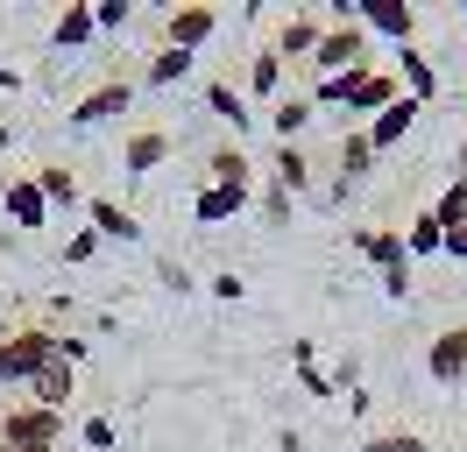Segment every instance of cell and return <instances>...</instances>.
Instances as JSON below:
<instances>
[{"label":"cell","instance_id":"3","mask_svg":"<svg viewBox=\"0 0 467 452\" xmlns=\"http://www.w3.org/2000/svg\"><path fill=\"white\" fill-rule=\"evenodd\" d=\"M135 92H142V85H135V71H107V78L92 85V92H78V99H71V113H64V128H107V120H128V107H135Z\"/></svg>","mask_w":467,"mask_h":452},{"label":"cell","instance_id":"2","mask_svg":"<svg viewBox=\"0 0 467 452\" xmlns=\"http://www.w3.org/2000/svg\"><path fill=\"white\" fill-rule=\"evenodd\" d=\"M368 64V28L354 22L348 7H326V36H319V50H312V78H340V71H361Z\"/></svg>","mask_w":467,"mask_h":452},{"label":"cell","instance_id":"34","mask_svg":"<svg viewBox=\"0 0 467 452\" xmlns=\"http://www.w3.org/2000/svg\"><path fill=\"white\" fill-rule=\"evenodd\" d=\"M107 248V241H99V233H92V226H78V233H71V241H64V269H86L92 254Z\"/></svg>","mask_w":467,"mask_h":452},{"label":"cell","instance_id":"9","mask_svg":"<svg viewBox=\"0 0 467 452\" xmlns=\"http://www.w3.org/2000/svg\"><path fill=\"white\" fill-rule=\"evenodd\" d=\"M333 170H340V184L326 191V205H348L354 184L376 170V149H368V135H361V128H348V135H340V149H333Z\"/></svg>","mask_w":467,"mask_h":452},{"label":"cell","instance_id":"13","mask_svg":"<svg viewBox=\"0 0 467 452\" xmlns=\"http://www.w3.org/2000/svg\"><path fill=\"white\" fill-rule=\"evenodd\" d=\"M319 36H326V15H284V22H276V43H269V50L284 56V64L297 56V71H305V64H312V50H319Z\"/></svg>","mask_w":467,"mask_h":452},{"label":"cell","instance_id":"36","mask_svg":"<svg viewBox=\"0 0 467 452\" xmlns=\"http://www.w3.org/2000/svg\"><path fill=\"white\" fill-rule=\"evenodd\" d=\"M156 276L171 282L177 297H192V290H199V282H192V269H184V262H171V254H163V262H156Z\"/></svg>","mask_w":467,"mask_h":452},{"label":"cell","instance_id":"6","mask_svg":"<svg viewBox=\"0 0 467 452\" xmlns=\"http://www.w3.org/2000/svg\"><path fill=\"white\" fill-rule=\"evenodd\" d=\"M348 15L368 28V36H389L397 50L418 43V7H404V0H348Z\"/></svg>","mask_w":467,"mask_h":452},{"label":"cell","instance_id":"7","mask_svg":"<svg viewBox=\"0 0 467 452\" xmlns=\"http://www.w3.org/2000/svg\"><path fill=\"white\" fill-rule=\"evenodd\" d=\"M171 156H177L171 128H128V141H120V177L135 184V177H149V170H163Z\"/></svg>","mask_w":467,"mask_h":452},{"label":"cell","instance_id":"10","mask_svg":"<svg viewBox=\"0 0 467 452\" xmlns=\"http://www.w3.org/2000/svg\"><path fill=\"white\" fill-rule=\"evenodd\" d=\"M404 99V78L397 71H382V64H368L361 78H354V99H348V120H376L382 107H397Z\"/></svg>","mask_w":467,"mask_h":452},{"label":"cell","instance_id":"11","mask_svg":"<svg viewBox=\"0 0 467 452\" xmlns=\"http://www.w3.org/2000/svg\"><path fill=\"white\" fill-rule=\"evenodd\" d=\"M205 184H227V191H255V163H248V149L234 135H220L205 149Z\"/></svg>","mask_w":467,"mask_h":452},{"label":"cell","instance_id":"20","mask_svg":"<svg viewBox=\"0 0 467 452\" xmlns=\"http://www.w3.org/2000/svg\"><path fill=\"white\" fill-rule=\"evenodd\" d=\"M269 184H284L291 198L312 191V156L297 149V141H276V156H269Z\"/></svg>","mask_w":467,"mask_h":452},{"label":"cell","instance_id":"39","mask_svg":"<svg viewBox=\"0 0 467 452\" xmlns=\"http://www.w3.org/2000/svg\"><path fill=\"white\" fill-rule=\"evenodd\" d=\"M446 254H453V262H467V226H453V233H446Z\"/></svg>","mask_w":467,"mask_h":452},{"label":"cell","instance_id":"25","mask_svg":"<svg viewBox=\"0 0 467 452\" xmlns=\"http://www.w3.org/2000/svg\"><path fill=\"white\" fill-rule=\"evenodd\" d=\"M92 36H99V22H92V0H78V7H64L57 22H50V43H57V50H86Z\"/></svg>","mask_w":467,"mask_h":452},{"label":"cell","instance_id":"30","mask_svg":"<svg viewBox=\"0 0 467 452\" xmlns=\"http://www.w3.org/2000/svg\"><path fill=\"white\" fill-rule=\"evenodd\" d=\"M361 71H368V64H361ZM361 71H340V78H312V107H348V99H354V78H361Z\"/></svg>","mask_w":467,"mask_h":452},{"label":"cell","instance_id":"31","mask_svg":"<svg viewBox=\"0 0 467 452\" xmlns=\"http://www.w3.org/2000/svg\"><path fill=\"white\" fill-rule=\"evenodd\" d=\"M361 452H432V446H425L418 431H404V424H397V431H368V438H361Z\"/></svg>","mask_w":467,"mask_h":452},{"label":"cell","instance_id":"42","mask_svg":"<svg viewBox=\"0 0 467 452\" xmlns=\"http://www.w3.org/2000/svg\"><path fill=\"white\" fill-rule=\"evenodd\" d=\"M461 28H467V7H461Z\"/></svg>","mask_w":467,"mask_h":452},{"label":"cell","instance_id":"16","mask_svg":"<svg viewBox=\"0 0 467 452\" xmlns=\"http://www.w3.org/2000/svg\"><path fill=\"white\" fill-rule=\"evenodd\" d=\"M86 226L99 241H142V220H135L120 198H86Z\"/></svg>","mask_w":467,"mask_h":452},{"label":"cell","instance_id":"17","mask_svg":"<svg viewBox=\"0 0 467 452\" xmlns=\"http://www.w3.org/2000/svg\"><path fill=\"white\" fill-rule=\"evenodd\" d=\"M192 64H199L192 50H171V43H163V50H156L142 71H135V85H142V92H171V85L192 78Z\"/></svg>","mask_w":467,"mask_h":452},{"label":"cell","instance_id":"22","mask_svg":"<svg viewBox=\"0 0 467 452\" xmlns=\"http://www.w3.org/2000/svg\"><path fill=\"white\" fill-rule=\"evenodd\" d=\"M397 78H404V92L418 99V107L439 92V71H432V56L418 50V43H404V50H397Z\"/></svg>","mask_w":467,"mask_h":452},{"label":"cell","instance_id":"14","mask_svg":"<svg viewBox=\"0 0 467 452\" xmlns=\"http://www.w3.org/2000/svg\"><path fill=\"white\" fill-rule=\"evenodd\" d=\"M418 113H425V107H418L410 92H404V99H397V107H382L376 120L361 128V135H368V149H376V156H389V149H397V141H404L410 128H418Z\"/></svg>","mask_w":467,"mask_h":452},{"label":"cell","instance_id":"4","mask_svg":"<svg viewBox=\"0 0 467 452\" xmlns=\"http://www.w3.org/2000/svg\"><path fill=\"white\" fill-rule=\"evenodd\" d=\"M0 446L7 452H57L64 446V417L43 403H7L0 410Z\"/></svg>","mask_w":467,"mask_h":452},{"label":"cell","instance_id":"5","mask_svg":"<svg viewBox=\"0 0 467 452\" xmlns=\"http://www.w3.org/2000/svg\"><path fill=\"white\" fill-rule=\"evenodd\" d=\"M425 375H432L439 389H467V318L453 325H439L432 346H425Z\"/></svg>","mask_w":467,"mask_h":452},{"label":"cell","instance_id":"27","mask_svg":"<svg viewBox=\"0 0 467 452\" xmlns=\"http://www.w3.org/2000/svg\"><path fill=\"white\" fill-rule=\"evenodd\" d=\"M291 367H297V389L305 396H333V375H319V346L312 339H291Z\"/></svg>","mask_w":467,"mask_h":452},{"label":"cell","instance_id":"33","mask_svg":"<svg viewBox=\"0 0 467 452\" xmlns=\"http://www.w3.org/2000/svg\"><path fill=\"white\" fill-rule=\"evenodd\" d=\"M92 22H99V36H120V28L135 22V7L128 0H92Z\"/></svg>","mask_w":467,"mask_h":452},{"label":"cell","instance_id":"12","mask_svg":"<svg viewBox=\"0 0 467 452\" xmlns=\"http://www.w3.org/2000/svg\"><path fill=\"white\" fill-rule=\"evenodd\" d=\"M0 205H7V220L22 226V233H43V226H50V198L36 191V177H7V184H0Z\"/></svg>","mask_w":467,"mask_h":452},{"label":"cell","instance_id":"21","mask_svg":"<svg viewBox=\"0 0 467 452\" xmlns=\"http://www.w3.org/2000/svg\"><path fill=\"white\" fill-rule=\"evenodd\" d=\"M248 92H255V99H269V107H276V99L291 92V71H284V56L269 50V43L248 56Z\"/></svg>","mask_w":467,"mask_h":452},{"label":"cell","instance_id":"38","mask_svg":"<svg viewBox=\"0 0 467 452\" xmlns=\"http://www.w3.org/2000/svg\"><path fill=\"white\" fill-rule=\"evenodd\" d=\"M205 290H213V297H220V304H241V290H248V282L234 276V269H220V276L205 282Z\"/></svg>","mask_w":467,"mask_h":452},{"label":"cell","instance_id":"29","mask_svg":"<svg viewBox=\"0 0 467 452\" xmlns=\"http://www.w3.org/2000/svg\"><path fill=\"white\" fill-rule=\"evenodd\" d=\"M432 220L446 226V233H453V226H467V184H461V177H453V184L432 198Z\"/></svg>","mask_w":467,"mask_h":452},{"label":"cell","instance_id":"23","mask_svg":"<svg viewBox=\"0 0 467 452\" xmlns=\"http://www.w3.org/2000/svg\"><path fill=\"white\" fill-rule=\"evenodd\" d=\"M29 177H36V191L50 198V212H71V205H86V198H78V170L43 163V170H29Z\"/></svg>","mask_w":467,"mask_h":452},{"label":"cell","instance_id":"19","mask_svg":"<svg viewBox=\"0 0 467 452\" xmlns=\"http://www.w3.org/2000/svg\"><path fill=\"white\" fill-rule=\"evenodd\" d=\"M248 198L255 191H227V184H199V198H192V220L199 226H227L248 212Z\"/></svg>","mask_w":467,"mask_h":452},{"label":"cell","instance_id":"28","mask_svg":"<svg viewBox=\"0 0 467 452\" xmlns=\"http://www.w3.org/2000/svg\"><path fill=\"white\" fill-rule=\"evenodd\" d=\"M404 248H410V262H425V254H446V226L432 220V205L410 220V233H404Z\"/></svg>","mask_w":467,"mask_h":452},{"label":"cell","instance_id":"41","mask_svg":"<svg viewBox=\"0 0 467 452\" xmlns=\"http://www.w3.org/2000/svg\"><path fill=\"white\" fill-rule=\"evenodd\" d=\"M453 177H461V184H467V135H461V163H453Z\"/></svg>","mask_w":467,"mask_h":452},{"label":"cell","instance_id":"37","mask_svg":"<svg viewBox=\"0 0 467 452\" xmlns=\"http://www.w3.org/2000/svg\"><path fill=\"white\" fill-rule=\"evenodd\" d=\"M410 290H418V276H410V262H404V269H382V297H397V304H404Z\"/></svg>","mask_w":467,"mask_h":452},{"label":"cell","instance_id":"1","mask_svg":"<svg viewBox=\"0 0 467 452\" xmlns=\"http://www.w3.org/2000/svg\"><path fill=\"white\" fill-rule=\"evenodd\" d=\"M57 361V325H15V333L0 339V389H29L43 367Z\"/></svg>","mask_w":467,"mask_h":452},{"label":"cell","instance_id":"32","mask_svg":"<svg viewBox=\"0 0 467 452\" xmlns=\"http://www.w3.org/2000/svg\"><path fill=\"white\" fill-rule=\"evenodd\" d=\"M78 438H86V452H114V446H120V431H114V417H107V410H92V417L78 424Z\"/></svg>","mask_w":467,"mask_h":452},{"label":"cell","instance_id":"18","mask_svg":"<svg viewBox=\"0 0 467 452\" xmlns=\"http://www.w3.org/2000/svg\"><path fill=\"white\" fill-rule=\"evenodd\" d=\"M29 396L43 403V410H57V417H64V410H71V396H78V367L57 354V361H50V367H43V375L29 382Z\"/></svg>","mask_w":467,"mask_h":452},{"label":"cell","instance_id":"15","mask_svg":"<svg viewBox=\"0 0 467 452\" xmlns=\"http://www.w3.org/2000/svg\"><path fill=\"white\" fill-rule=\"evenodd\" d=\"M205 107H213V120H227L234 141L255 128V107H248V92H241L234 78H213V85H205Z\"/></svg>","mask_w":467,"mask_h":452},{"label":"cell","instance_id":"43","mask_svg":"<svg viewBox=\"0 0 467 452\" xmlns=\"http://www.w3.org/2000/svg\"><path fill=\"white\" fill-rule=\"evenodd\" d=\"M0 452H7V446H0Z\"/></svg>","mask_w":467,"mask_h":452},{"label":"cell","instance_id":"40","mask_svg":"<svg viewBox=\"0 0 467 452\" xmlns=\"http://www.w3.org/2000/svg\"><path fill=\"white\" fill-rule=\"evenodd\" d=\"M15 85H22V71H7V64H0V92H15Z\"/></svg>","mask_w":467,"mask_h":452},{"label":"cell","instance_id":"8","mask_svg":"<svg viewBox=\"0 0 467 452\" xmlns=\"http://www.w3.org/2000/svg\"><path fill=\"white\" fill-rule=\"evenodd\" d=\"M156 28H163V43H171V50H192V56H199L205 43L220 36V7H171Z\"/></svg>","mask_w":467,"mask_h":452},{"label":"cell","instance_id":"24","mask_svg":"<svg viewBox=\"0 0 467 452\" xmlns=\"http://www.w3.org/2000/svg\"><path fill=\"white\" fill-rule=\"evenodd\" d=\"M354 248L376 262V276H382V269H404V262H410L404 233H389V226H368V233H354Z\"/></svg>","mask_w":467,"mask_h":452},{"label":"cell","instance_id":"35","mask_svg":"<svg viewBox=\"0 0 467 452\" xmlns=\"http://www.w3.org/2000/svg\"><path fill=\"white\" fill-rule=\"evenodd\" d=\"M291 205H297V198L284 191V184H263V220H269V226H284V220H291Z\"/></svg>","mask_w":467,"mask_h":452},{"label":"cell","instance_id":"26","mask_svg":"<svg viewBox=\"0 0 467 452\" xmlns=\"http://www.w3.org/2000/svg\"><path fill=\"white\" fill-rule=\"evenodd\" d=\"M269 128H276V141H297L312 128V92H284V99L269 107Z\"/></svg>","mask_w":467,"mask_h":452}]
</instances>
